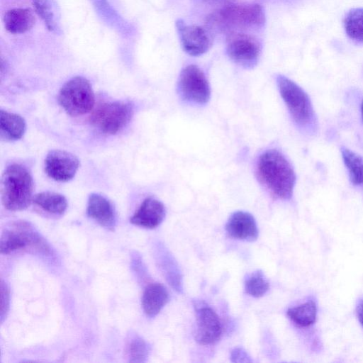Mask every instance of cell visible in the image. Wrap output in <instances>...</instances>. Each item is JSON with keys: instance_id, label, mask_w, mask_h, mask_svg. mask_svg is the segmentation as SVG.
<instances>
[{"instance_id": "5", "label": "cell", "mask_w": 363, "mask_h": 363, "mask_svg": "<svg viewBox=\"0 0 363 363\" xmlns=\"http://www.w3.org/2000/svg\"><path fill=\"white\" fill-rule=\"evenodd\" d=\"M1 254L18 250H32L44 255L50 254V247L45 239L28 222L17 220L6 228L0 242Z\"/></svg>"}, {"instance_id": "2", "label": "cell", "mask_w": 363, "mask_h": 363, "mask_svg": "<svg viewBox=\"0 0 363 363\" xmlns=\"http://www.w3.org/2000/svg\"><path fill=\"white\" fill-rule=\"evenodd\" d=\"M33 180L28 168L11 164L3 173L1 184V201L9 211L27 208L33 202Z\"/></svg>"}, {"instance_id": "16", "label": "cell", "mask_w": 363, "mask_h": 363, "mask_svg": "<svg viewBox=\"0 0 363 363\" xmlns=\"http://www.w3.org/2000/svg\"><path fill=\"white\" fill-rule=\"evenodd\" d=\"M169 299V293L164 285L160 283L149 284L142 297V307L149 317L157 315Z\"/></svg>"}, {"instance_id": "21", "label": "cell", "mask_w": 363, "mask_h": 363, "mask_svg": "<svg viewBox=\"0 0 363 363\" xmlns=\"http://www.w3.org/2000/svg\"><path fill=\"white\" fill-rule=\"evenodd\" d=\"M341 154L351 182L354 185L363 184V157L345 147H341Z\"/></svg>"}, {"instance_id": "13", "label": "cell", "mask_w": 363, "mask_h": 363, "mask_svg": "<svg viewBox=\"0 0 363 363\" xmlns=\"http://www.w3.org/2000/svg\"><path fill=\"white\" fill-rule=\"evenodd\" d=\"M164 217V204L155 198L147 197L142 202L130 221L133 225L152 229L157 227Z\"/></svg>"}, {"instance_id": "15", "label": "cell", "mask_w": 363, "mask_h": 363, "mask_svg": "<svg viewBox=\"0 0 363 363\" xmlns=\"http://www.w3.org/2000/svg\"><path fill=\"white\" fill-rule=\"evenodd\" d=\"M86 213L89 217L101 226L113 230L116 223L114 207L111 202L102 195L91 194L88 199Z\"/></svg>"}, {"instance_id": "24", "label": "cell", "mask_w": 363, "mask_h": 363, "mask_svg": "<svg viewBox=\"0 0 363 363\" xmlns=\"http://www.w3.org/2000/svg\"><path fill=\"white\" fill-rule=\"evenodd\" d=\"M128 352L130 362H143L148 356L149 347L145 340L137 337L130 342Z\"/></svg>"}, {"instance_id": "11", "label": "cell", "mask_w": 363, "mask_h": 363, "mask_svg": "<svg viewBox=\"0 0 363 363\" xmlns=\"http://www.w3.org/2000/svg\"><path fill=\"white\" fill-rule=\"evenodd\" d=\"M194 306L196 315V341L203 345L216 343L222 334V326L218 315L207 305Z\"/></svg>"}, {"instance_id": "14", "label": "cell", "mask_w": 363, "mask_h": 363, "mask_svg": "<svg viewBox=\"0 0 363 363\" xmlns=\"http://www.w3.org/2000/svg\"><path fill=\"white\" fill-rule=\"evenodd\" d=\"M225 230L230 237L249 242L257 240L259 234L254 217L245 211L233 213L228 220Z\"/></svg>"}, {"instance_id": "3", "label": "cell", "mask_w": 363, "mask_h": 363, "mask_svg": "<svg viewBox=\"0 0 363 363\" xmlns=\"http://www.w3.org/2000/svg\"><path fill=\"white\" fill-rule=\"evenodd\" d=\"M264 21L263 9L259 4L226 6L213 13L208 18L211 26L228 34L259 28Z\"/></svg>"}, {"instance_id": "1", "label": "cell", "mask_w": 363, "mask_h": 363, "mask_svg": "<svg viewBox=\"0 0 363 363\" xmlns=\"http://www.w3.org/2000/svg\"><path fill=\"white\" fill-rule=\"evenodd\" d=\"M256 173L260 183L274 197L290 199L296 183L295 172L284 155L277 150H269L258 158Z\"/></svg>"}, {"instance_id": "6", "label": "cell", "mask_w": 363, "mask_h": 363, "mask_svg": "<svg viewBox=\"0 0 363 363\" xmlns=\"http://www.w3.org/2000/svg\"><path fill=\"white\" fill-rule=\"evenodd\" d=\"M58 101L69 115L79 116L86 114L93 109L95 96L88 79L82 77H74L62 86Z\"/></svg>"}, {"instance_id": "29", "label": "cell", "mask_w": 363, "mask_h": 363, "mask_svg": "<svg viewBox=\"0 0 363 363\" xmlns=\"http://www.w3.org/2000/svg\"><path fill=\"white\" fill-rule=\"evenodd\" d=\"M361 116H362V121H363V100H362V104H361Z\"/></svg>"}, {"instance_id": "10", "label": "cell", "mask_w": 363, "mask_h": 363, "mask_svg": "<svg viewBox=\"0 0 363 363\" xmlns=\"http://www.w3.org/2000/svg\"><path fill=\"white\" fill-rule=\"evenodd\" d=\"M79 167L78 158L65 150H51L45 160L46 174L57 182H66L72 179Z\"/></svg>"}, {"instance_id": "26", "label": "cell", "mask_w": 363, "mask_h": 363, "mask_svg": "<svg viewBox=\"0 0 363 363\" xmlns=\"http://www.w3.org/2000/svg\"><path fill=\"white\" fill-rule=\"evenodd\" d=\"M9 289L7 285L1 281V319L3 322L9 309Z\"/></svg>"}, {"instance_id": "17", "label": "cell", "mask_w": 363, "mask_h": 363, "mask_svg": "<svg viewBox=\"0 0 363 363\" xmlns=\"http://www.w3.org/2000/svg\"><path fill=\"white\" fill-rule=\"evenodd\" d=\"M4 27L9 33H23L29 30L35 23V17L30 9H13L4 16Z\"/></svg>"}, {"instance_id": "18", "label": "cell", "mask_w": 363, "mask_h": 363, "mask_svg": "<svg viewBox=\"0 0 363 363\" xmlns=\"http://www.w3.org/2000/svg\"><path fill=\"white\" fill-rule=\"evenodd\" d=\"M26 121L18 114L0 111V136L1 140L13 141L21 139L26 131Z\"/></svg>"}, {"instance_id": "4", "label": "cell", "mask_w": 363, "mask_h": 363, "mask_svg": "<svg viewBox=\"0 0 363 363\" xmlns=\"http://www.w3.org/2000/svg\"><path fill=\"white\" fill-rule=\"evenodd\" d=\"M277 83L295 124L302 128H311L315 123V113L308 94L297 84L283 75L277 77Z\"/></svg>"}, {"instance_id": "12", "label": "cell", "mask_w": 363, "mask_h": 363, "mask_svg": "<svg viewBox=\"0 0 363 363\" xmlns=\"http://www.w3.org/2000/svg\"><path fill=\"white\" fill-rule=\"evenodd\" d=\"M176 28L181 45L184 52L191 56L203 55L211 45V38L201 26L187 25L182 19L176 21Z\"/></svg>"}, {"instance_id": "20", "label": "cell", "mask_w": 363, "mask_h": 363, "mask_svg": "<svg viewBox=\"0 0 363 363\" xmlns=\"http://www.w3.org/2000/svg\"><path fill=\"white\" fill-rule=\"evenodd\" d=\"M288 317L300 327H308L316 320L317 307L315 302L309 300L287 311Z\"/></svg>"}, {"instance_id": "23", "label": "cell", "mask_w": 363, "mask_h": 363, "mask_svg": "<svg viewBox=\"0 0 363 363\" xmlns=\"http://www.w3.org/2000/svg\"><path fill=\"white\" fill-rule=\"evenodd\" d=\"M269 284L261 270H257L247 275L245 281L247 294L253 297H261L269 290Z\"/></svg>"}, {"instance_id": "28", "label": "cell", "mask_w": 363, "mask_h": 363, "mask_svg": "<svg viewBox=\"0 0 363 363\" xmlns=\"http://www.w3.org/2000/svg\"><path fill=\"white\" fill-rule=\"evenodd\" d=\"M356 311L358 320L363 328V297L359 301Z\"/></svg>"}, {"instance_id": "7", "label": "cell", "mask_w": 363, "mask_h": 363, "mask_svg": "<svg viewBox=\"0 0 363 363\" xmlns=\"http://www.w3.org/2000/svg\"><path fill=\"white\" fill-rule=\"evenodd\" d=\"M133 115L130 102L116 101L99 105L92 113L91 123L101 133L113 135L122 130Z\"/></svg>"}, {"instance_id": "8", "label": "cell", "mask_w": 363, "mask_h": 363, "mask_svg": "<svg viewBox=\"0 0 363 363\" xmlns=\"http://www.w3.org/2000/svg\"><path fill=\"white\" fill-rule=\"evenodd\" d=\"M178 87L182 97L187 101L204 104L210 99L208 82L204 73L194 65H188L182 70Z\"/></svg>"}, {"instance_id": "25", "label": "cell", "mask_w": 363, "mask_h": 363, "mask_svg": "<svg viewBox=\"0 0 363 363\" xmlns=\"http://www.w3.org/2000/svg\"><path fill=\"white\" fill-rule=\"evenodd\" d=\"M35 11L44 21L48 29L55 30L53 13L48 0H32Z\"/></svg>"}, {"instance_id": "19", "label": "cell", "mask_w": 363, "mask_h": 363, "mask_svg": "<svg viewBox=\"0 0 363 363\" xmlns=\"http://www.w3.org/2000/svg\"><path fill=\"white\" fill-rule=\"evenodd\" d=\"M33 202L42 210L53 215H62L67 208L66 198L58 193L43 191L33 196Z\"/></svg>"}, {"instance_id": "27", "label": "cell", "mask_w": 363, "mask_h": 363, "mask_svg": "<svg viewBox=\"0 0 363 363\" xmlns=\"http://www.w3.org/2000/svg\"><path fill=\"white\" fill-rule=\"evenodd\" d=\"M230 359L233 362H252V359L242 348L237 347L232 350Z\"/></svg>"}, {"instance_id": "22", "label": "cell", "mask_w": 363, "mask_h": 363, "mask_svg": "<svg viewBox=\"0 0 363 363\" xmlns=\"http://www.w3.org/2000/svg\"><path fill=\"white\" fill-rule=\"evenodd\" d=\"M347 35L352 40L363 43V8L349 11L344 21Z\"/></svg>"}, {"instance_id": "9", "label": "cell", "mask_w": 363, "mask_h": 363, "mask_svg": "<svg viewBox=\"0 0 363 363\" xmlns=\"http://www.w3.org/2000/svg\"><path fill=\"white\" fill-rule=\"evenodd\" d=\"M226 51L234 62L245 68H252L257 63L261 45L253 36L243 33H232L227 39Z\"/></svg>"}]
</instances>
